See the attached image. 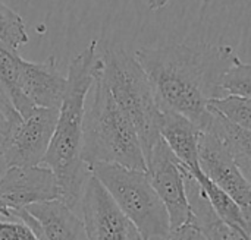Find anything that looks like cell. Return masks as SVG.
<instances>
[{"instance_id": "6da1fadb", "label": "cell", "mask_w": 251, "mask_h": 240, "mask_svg": "<svg viewBox=\"0 0 251 240\" xmlns=\"http://www.w3.org/2000/svg\"><path fill=\"white\" fill-rule=\"evenodd\" d=\"M134 56L149 76L160 110L179 113L201 132H207L213 120L210 104L226 97L224 78L240 60L234 47L178 43L143 47Z\"/></svg>"}, {"instance_id": "7a4b0ae2", "label": "cell", "mask_w": 251, "mask_h": 240, "mask_svg": "<svg viewBox=\"0 0 251 240\" xmlns=\"http://www.w3.org/2000/svg\"><path fill=\"white\" fill-rule=\"evenodd\" d=\"M97 40L78 53L68 67V85L59 120L44 166L51 169L62 189V201L74 208L84 195L91 170L82 158V135L85 119V101L93 89L99 67Z\"/></svg>"}, {"instance_id": "3957f363", "label": "cell", "mask_w": 251, "mask_h": 240, "mask_svg": "<svg viewBox=\"0 0 251 240\" xmlns=\"http://www.w3.org/2000/svg\"><path fill=\"white\" fill-rule=\"evenodd\" d=\"M82 158L90 170L96 164H119L147 172V160L138 132L103 81L100 59L91 103L84 119Z\"/></svg>"}, {"instance_id": "277c9868", "label": "cell", "mask_w": 251, "mask_h": 240, "mask_svg": "<svg viewBox=\"0 0 251 240\" xmlns=\"http://www.w3.org/2000/svg\"><path fill=\"white\" fill-rule=\"evenodd\" d=\"M100 73L116 103L132 120L147 160L162 138L163 120V111L157 104L149 76L135 56H129L121 47L109 48L100 56Z\"/></svg>"}, {"instance_id": "5b68a950", "label": "cell", "mask_w": 251, "mask_h": 240, "mask_svg": "<svg viewBox=\"0 0 251 240\" xmlns=\"http://www.w3.org/2000/svg\"><path fill=\"white\" fill-rule=\"evenodd\" d=\"M68 78L57 69L56 56L44 62L24 60L19 53L0 50V92L25 119L40 109H60Z\"/></svg>"}, {"instance_id": "8992f818", "label": "cell", "mask_w": 251, "mask_h": 240, "mask_svg": "<svg viewBox=\"0 0 251 240\" xmlns=\"http://www.w3.org/2000/svg\"><path fill=\"white\" fill-rule=\"evenodd\" d=\"M91 173L101 182L118 207L138 227L144 240H168L172 227L169 213L154 191L147 172L119 164H96Z\"/></svg>"}, {"instance_id": "52a82bcc", "label": "cell", "mask_w": 251, "mask_h": 240, "mask_svg": "<svg viewBox=\"0 0 251 240\" xmlns=\"http://www.w3.org/2000/svg\"><path fill=\"white\" fill-rule=\"evenodd\" d=\"M59 120L57 109H37L22 117L0 92L1 172L10 167H34L44 163Z\"/></svg>"}, {"instance_id": "ba28073f", "label": "cell", "mask_w": 251, "mask_h": 240, "mask_svg": "<svg viewBox=\"0 0 251 240\" xmlns=\"http://www.w3.org/2000/svg\"><path fill=\"white\" fill-rule=\"evenodd\" d=\"M147 175L169 213L172 230L190 224L193 214L187 194L185 166L171 151L163 138L156 142L147 155Z\"/></svg>"}, {"instance_id": "9c48e42d", "label": "cell", "mask_w": 251, "mask_h": 240, "mask_svg": "<svg viewBox=\"0 0 251 240\" xmlns=\"http://www.w3.org/2000/svg\"><path fill=\"white\" fill-rule=\"evenodd\" d=\"M82 217L88 240H144L138 227L94 175L84 189Z\"/></svg>"}, {"instance_id": "30bf717a", "label": "cell", "mask_w": 251, "mask_h": 240, "mask_svg": "<svg viewBox=\"0 0 251 240\" xmlns=\"http://www.w3.org/2000/svg\"><path fill=\"white\" fill-rule=\"evenodd\" d=\"M56 199H62V189L51 169L34 166L1 172L0 211H18Z\"/></svg>"}, {"instance_id": "8fae6325", "label": "cell", "mask_w": 251, "mask_h": 240, "mask_svg": "<svg viewBox=\"0 0 251 240\" xmlns=\"http://www.w3.org/2000/svg\"><path fill=\"white\" fill-rule=\"evenodd\" d=\"M1 223L28 226L40 240H88L84 220L62 199L29 205L18 211H0Z\"/></svg>"}, {"instance_id": "7c38bea8", "label": "cell", "mask_w": 251, "mask_h": 240, "mask_svg": "<svg viewBox=\"0 0 251 240\" xmlns=\"http://www.w3.org/2000/svg\"><path fill=\"white\" fill-rule=\"evenodd\" d=\"M200 169L215 185L238 202L249 223L251 220V183L224 142L212 132H203L200 138Z\"/></svg>"}, {"instance_id": "4fadbf2b", "label": "cell", "mask_w": 251, "mask_h": 240, "mask_svg": "<svg viewBox=\"0 0 251 240\" xmlns=\"http://www.w3.org/2000/svg\"><path fill=\"white\" fill-rule=\"evenodd\" d=\"M185 180L193 214L191 224H194L209 240H251V236L244 229L226 223L216 214L204 189L187 167Z\"/></svg>"}, {"instance_id": "5bb4252c", "label": "cell", "mask_w": 251, "mask_h": 240, "mask_svg": "<svg viewBox=\"0 0 251 240\" xmlns=\"http://www.w3.org/2000/svg\"><path fill=\"white\" fill-rule=\"evenodd\" d=\"M201 133L188 117L175 111H163L160 136L176 158L191 172L200 170Z\"/></svg>"}, {"instance_id": "9a60e30c", "label": "cell", "mask_w": 251, "mask_h": 240, "mask_svg": "<svg viewBox=\"0 0 251 240\" xmlns=\"http://www.w3.org/2000/svg\"><path fill=\"white\" fill-rule=\"evenodd\" d=\"M212 111L213 120L207 132L215 133L224 142L234 161L251 183V132L238 128L216 110L212 109Z\"/></svg>"}, {"instance_id": "2e32d148", "label": "cell", "mask_w": 251, "mask_h": 240, "mask_svg": "<svg viewBox=\"0 0 251 240\" xmlns=\"http://www.w3.org/2000/svg\"><path fill=\"white\" fill-rule=\"evenodd\" d=\"M191 173L196 176V179L199 180V183L204 189V192H206V195H207V198H209L213 210L216 211V214L222 220H225L226 223L234 224V226H238V227H241V229H244L247 232L249 230V223H247L246 214L241 210V207L238 205V202L229 194H226L224 189H221L218 185H215L201 172V169L200 170H196V172H191Z\"/></svg>"}, {"instance_id": "e0dca14e", "label": "cell", "mask_w": 251, "mask_h": 240, "mask_svg": "<svg viewBox=\"0 0 251 240\" xmlns=\"http://www.w3.org/2000/svg\"><path fill=\"white\" fill-rule=\"evenodd\" d=\"M29 41L24 18L10 9L6 3H0V50L18 53V50Z\"/></svg>"}, {"instance_id": "ac0fdd59", "label": "cell", "mask_w": 251, "mask_h": 240, "mask_svg": "<svg viewBox=\"0 0 251 240\" xmlns=\"http://www.w3.org/2000/svg\"><path fill=\"white\" fill-rule=\"evenodd\" d=\"M210 107L238 128L251 132V98L226 95L212 101Z\"/></svg>"}, {"instance_id": "d6986e66", "label": "cell", "mask_w": 251, "mask_h": 240, "mask_svg": "<svg viewBox=\"0 0 251 240\" xmlns=\"http://www.w3.org/2000/svg\"><path fill=\"white\" fill-rule=\"evenodd\" d=\"M222 87L228 95L251 98V63L238 60L226 72Z\"/></svg>"}, {"instance_id": "ffe728a7", "label": "cell", "mask_w": 251, "mask_h": 240, "mask_svg": "<svg viewBox=\"0 0 251 240\" xmlns=\"http://www.w3.org/2000/svg\"><path fill=\"white\" fill-rule=\"evenodd\" d=\"M0 240H40L24 223H0Z\"/></svg>"}, {"instance_id": "44dd1931", "label": "cell", "mask_w": 251, "mask_h": 240, "mask_svg": "<svg viewBox=\"0 0 251 240\" xmlns=\"http://www.w3.org/2000/svg\"><path fill=\"white\" fill-rule=\"evenodd\" d=\"M168 240H209L194 224H185L182 227L174 229Z\"/></svg>"}, {"instance_id": "7402d4cb", "label": "cell", "mask_w": 251, "mask_h": 240, "mask_svg": "<svg viewBox=\"0 0 251 240\" xmlns=\"http://www.w3.org/2000/svg\"><path fill=\"white\" fill-rule=\"evenodd\" d=\"M171 0H149V7L151 10H159L162 7H165Z\"/></svg>"}, {"instance_id": "603a6c76", "label": "cell", "mask_w": 251, "mask_h": 240, "mask_svg": "<svg viewBox=\"0 0 251 240\" xmlns=\"http://www.w3.org/2000/svg\"><path fill=\"white\" fill-rule=\"evenodd\" d=\"M249 235H250V236H251V220H250V221H249Z\"/></svg>"}, {"instance_id": "cb8c5ba5", "label": "cell", "mask_w": 251, "mask_h": 240, "mask_svg": "<svg viewBox=\"0 0 251 240\" xmlns=\"http://www.w3.org/2000/svg\"><path fill=\"white\" fill-rule=\"evenodd\" d=\"M150 240H166V239H163V238H154V239H150Z\"/></svg>"}]
</instances>
